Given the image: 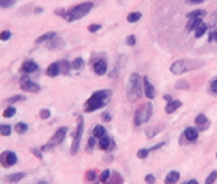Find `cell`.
Here are the masks:
<instances>
[{
  "label": "cell",
  "mask_w": 217,
  "mask_h": 184,
  "mask_svg": "<svg viewBox=\"0 0 217 184\" xmlns=\"http://www.w3.org/2000/svg\"><path fill=\"white\" fill-rule=\"evenodd\" d=\"M53 38H56V33L54 32H47V33H44V35H41L38 39H36V44H42V42H45V41H51Z\"/></svg>",
  "instance_id": "21"
},
{
  "label": "cell",
  "mask_w": 217,
  "mask_h": 184,
  "mask_svg": "<svg viewBox=\"0 0 217 184\" xmlns=\"http://www.w3.org/2000/svg\"><path fill=\"white\" fill-rule=\"evenodd\" d=\"M187 184H198V181H196V180H190V181H187Z\"/></svg>",
  "instance_id": "54"
},
{
  "label": "cell",
  "mask_w": 217,
  "mask_h": 184,
  "mask_svg": "<svg viewBox=\"0 0 217 184\" xmlns=\"http://www.w3.org/2000/svg\"><path fill=\"white\" fill-rule=\"evenodd\" d=\"M186 2H187L188 5H198V3H202V2H205V0H186Z\"/></svg>",
  "instance_id": "51"
},
{
  "label": "cell",
  "mask_w": 217,
  "mask_h": 184,
  "mask_svg": "<svg viewBox=\"0 0 217 184\" xmlns=\"http://www.w3.org/2000/svg\"><path fill=\"white\" fill-rule=\"evenodd\" d=\"M217 180V170H213L211 174H210L208 177H207V180H205V184H213L214 181Z\"/></svg>",
  "instance_id": "34"
},
{
  "label": "cell",
  "mask_w": 217,
  "mask_h": 184,
  "mask_svg": "<svg viewBox=\"0 0 217 184\" xmlns=\"http://www.w3.org/2000/svg\"><path fill=\"white\" fill-rule=\"evenodd\" d=\"M118 2H119V3H121V2H122V0H118Z\"/></svg>",
  "instance_id": "56"
},
{
  "label": "cell",
  "mask_w": 217,
  "mask_h": 184,
  "mask_svg": "<svg viewBox=\"0 0 217 184\" xmlns=\"http://www.w3.org/2000/svg\"><path fill=\"white\" fill-rule=\"evenodd\" d=\"M61 44H63V42L59 38H53L51 39V42H48V48H56L57 45H61Z\"/></svg>",
  "instance_id": "38"
},
{
  "label": "cell",
  "mask_w": 217,
  "mask_h": 184,
  "mask_svg": "<svg viewBox=\"0 0 217 184\" xmlns=\"http://www.w3.org/2000/svg\"><path fill=\"white\" fill-rule=\"evenodd\" d=\"M207 30H208V26H207L205 23H202V24L199 26V27L195 30V36H196V38H201V36H202L203 33H205Z\"/></svg>",
  "instance_id": "28"
},
{
  "label": "cell",
  "mask_w": 217,
  "mask_h": 184,
  "mask_svg": "<svg viewBox=\"0 0 217 184\" xmlns=\"http://www.w3.org/2000/svg\"><path fill=\"white\" fill-rule=\"evenodd\" d=\"M39 70V67H38V63L36 62H33V61H26L23 65H21V68H20V71H21L23 74H30V73H36V71Z\"/></svg>",
  "instance_id": "13"
},
{
  "label": "cell",
  "mask_w": 217,
  "mask_h": 184,
  "mask_svg": "<svg viewBox=\"0 0 217 184\" xmlns=\"http://www.w3.org/2000/svg\"><path fill=\"white\" fill-rule=\"evenodd\" d=\"M149 153H151V149H146V148L139 149V151H137V157H139V159H146Z\"/></svg>",
  "instance_id": "36"
},
{
  "label": "cell",
  "mask_w": 217,
  "mask_h": 184,
  "mask_svg": "<svg viewBox=\"0 0 217 184\" xmlns=\"http://www.w3.org/2000/svg\"><path fill=\"white\" fill-rule=\"evenodd\" d=\"M14 130L17 131L18 134H24L26 131L29 130V127H27V124H24V122H18V124H15V127H14Z\"/></svg>",
  "instance_id": "27"
},
{
  "label": "cell",
  "mask_w": 217,
  "mask_h": 184,
  "mask_svg": "<svg viewBox=\"0 0 217 184\" xmlns=\"http://www.w3.org/2000/svg\"><path fill=\"white\" fill-rule=\"evenodd\" d=\"M195 124H196V128H198L199 131H205V130L210 127V121H208V118H207L205 115H202V113L196 116Z\"/></svg>",
  "instance_id": "14"
},
{
  "label": "cell",
  "mask_w": 217,
  "mask_h": 184,
  "mask_svg": "<svg viewBox=\"0 0 217 184\" xmlns=\"http://www.w3.org/2000/svg\"><path fill=\"white\" fill-rule=\"evenodd\" d=\"M112 98V91L110 89H101V91H97L94 92L89 100L86 101V104H84V112H95L98 109L104 107L106 104L109 103V100Z\"/></svg>",
  "instance_id": "1"
},
{
  "label": "cell",
  "mask_w": 217,
  "mask_h": 184,
  "mask_svg": "<svg viewBox=\"0 0 217 184\" xmlns=\"http://www.w3.org/2000/svg\"><path fill=\"white\" fill-rule=\"evenodd\" d=\"M82 134H83V118L78 116L77 118V128H76L74 136H72V145H71V154L72 155L77 154V151H78L80 140H82Z\"/></svg>",
  "instance_id": "7"
},
{
  "label": "cell",
  "mask_w": 217,
  "mask_h": 184,
  "mask_svg": "<svg viewBox=\"0 0 217 184\" xmlns=\"http://www.w3.org/2000/svg\"><path fill=\"white\" fill-rule=\"evenodd\" d=\"M203 61H193V59H180V61L173 62L170 65V73L175 76H180L182 73H187V71L192 70H198L201 67H203Z\"/></svg>",
  "instance_id": "2"
},
{
  "label": "cell",
  "mask_w": 217,
  "mask_h": 184,
  "mask_svg": "<svg viewBox=\"0 0 217 184\" xmlns=\"http://www.w3.org/2000/svg\"><path fill=\"white\" fill-rule=\"evenodd\" d=\"M95 140H97V137L95 136H92L90 139L88 140V153H92V149H94V147H95Z\"/></svg>",
  "instance_id": "40"
},
{
  "label": "cell",
  "mask_w": 217,
  "mask_h": 184,
  "mask_svg": "<svg viewBox=\"0 0 217 184\" xmlns=\"http://www.w3.org/2000/svg\"><path fill=\"white\" fill-rule=\"evenodd\" d=\"M71 67H72V70H82L84 67V61L82 57H76L74 61L71 62Z\"/></svg>",
  "instance_id": "25"
},
{
  "label": "cell",
  "mask_w": 217,
  "mask_h": 184,
  "mask_svg": "<svg viewBox=\"0 0 217 184\" xmlns=\"http://www.w3.org/2000/svg\"><path fill=\"white\" fill-rule=\"evenodd\" d=\"M67 133H68V128H67V127L57 128L56 133L51 136V139L48 140V143H45V145L41 148V151H48V149H51V148L56 147V145H61V143L63 142V139H65V136H67Z\"/></svg>",
  "instance_id": "6"
},
{
  "label": "cell",
  "mask_w": 217,
  "mask_h": 184,
  "mask_svg": "<svg viewBox=\"0 0 217 184\" xmlns=\"http://www.w3.org/2000/svg\"><path fill=\"white\" fill-rule=\"evenodd\" d=\"M182 106V103L181 101H178V100H172V101H167V104H166V107H164V112L166 113H173V112L176 110V109H180Z\"/></svg>",
  "instance_id": "16"
},
{
  "label": "cell",
  "mask_w": 217,
  "mask_h": 184,
  "mask_svg": "<svg viewBox=\"0 0 217 184\" xmlns=\"http://www.w3.org/2000/svg\"><path fill=\"white\" fill-rule=\"evenodd\" d=\"M140 17H142V14L140 12H130V14L127 15V21L128 23H136V21H139L140 20Z\"/></svg>",
  "instance_id": "26"
},
{
  "label": "cell",
  "mask_w": 217,
  "mask_h": 184,
  "mask_svg": "<svg viewBox=\"0 0 217 184\" xmlns=\"http://www.w3.org/2000/svg\"><path fill=\"white\" fill-rule=\"evenodd\" d=\"M41 12H42V8H36L35 9V14H41Z\"/></svg>",
  "instance_id": "53"
},
{
  "label": "cell",
  "mask_w": 217,
  "mask_h": 184,
  "mask_svg": "<svg viewBox=\"0 0 217 184\" xmlns=\"http://www.w3.org/2000/svg\"><path fill=\"white\" fill-rule=\"evenodd\" d=\"M142 85H143V78L137 74V73H131L130 78H128V85H127V97L130 101H136L139 100L142 95Z\"/></svg>",
  "instance_id": "3"
},
{
  "label": "cell",
  "mask_w": 217,
  "mask_h": 184,
  "mask_svg": "<svg viewBox=\"0 0 217 184\" xmlns=\"http://www.w3.org/2000/svg\"><path fill=\"white\" fill-rule=\"evenodd\" d=\"M2 2V8H9L11 5L15 3V0H0Z\"/></svg>",
  "instance_id": "45"
},
{
  "label": "cell",
  "mask_w": 217,
  "mask_h": 184,
  "mask_svg": "<svg viewBox=\"0 0 217 184\" xmlns=\"http://www.w3.org/2000/svg\"><path fill=\"white\" fill-rule=\"evenodd\" d=\"M143 92H145V95H146V98H149V100H152L155 97V88L151 85L149 78L146 76L143 77Z\"/></svg>",
  "instance_id": "12"
},
{
  "label": "cell",
  "mask_w": 217,
  "mask_h": 184,
  "mask_svg": "<svg viewBox=\"0 0 217 184\" xmlns=\"http://www.w3.org/2000/svg\"><path fill=\"white\" fill-rule=\"evenodd\" d=\"M100 29H101V24H90L89 27H88L89 32H98Z\"/></svg>",
  "instance_id": "46"
},
{
  "label": "cell",
  "mask_w": 217,
  "mask_h": 184,
  "mask_svg": "<svg viewBox=\"0 0 217 184\" xmlns=\"http://www.w3.org/2000/svg\"><path fill=\"white\" fill-rule=\"evenodd\" d=\"M92 136H95L97 139L100 140L101 137L107 136V134H106V128H104L103 125H95V127H94V130H92Z\"/></svg>",
  "instance_id": "20"
},
{
  "label": "cell",
  "mask_w": 217,
  "mask_h": 184,
  "mask_svg": "<svg viewBox=\"0 0 217 184\" xmlns=\"http://www.w3.org/2000/svg\"><path fill=\"white\" fill-rule=\"evenodd\" d=\"M110 119H112V116L109 113H104L103 115V121H110Z\"/></svg>",
  "instance_id": "52"
},
{
  "label": "cell",
  "mask_w": 217,
  "mask_h": 184,
  "mask_svg": "<svg viewBox=\"0 0 217 184\" xmlns=\"http://www.w3.org/2000/svg\"><path fill=\"white\" fill-rule=\"evenodd\" d=\"M61 74V67H59V62L50 63V67L47 68V76L48 77H56Z\"/></svg>",
  "instance_id": "18"
},
{
  "label": "cell",
  "mask_w": 217,
  "mask_h": 184,
  "mask_svg": "<svg viewBox=\"0 0 217 184\" xmlns=\"http://www.w3.org/2000/svg\"><path fill=\"white\" fill-rule=\"evenodd\" d=\"M210 91H211L214 95H217V77L210 82Z\"/></svg>",
  "instance_id": "39"
},
{
  "label": "cell",
  "mask_w": 217,
  "mask_h": 184,
  "mask_svg": "<svg viewBox=\"0 0 217 184\" xmlns=\"http://www.w3.org/2000/svg\"><path fill=\"white\" fill-rule=\"evenodd\" d=\"M203 21H202V18H190L188 20V23H187V32H195L196 29L199 27V26L202 24Z\"/></svg>",
  "instance_id": "17"
},
{
  "label": "cell",
  "mask_w": 217,
  "mask_h": 184,
  "mask_svg": "<svg viewBox=\"0 0 217 184\" xmlns=\"http://www.w3.org/2000/svg\"><path fill=\"white\" fill-rule=\"evenodd\" d=\"M145 181L149 183V184H154L155 183V177L154 175H146V177H145Z\"/></svg>",
  "instance_id": "49"
},
{
  "label": "cell",
  "mask_w": 217,
  "mask_h": 184,
  "mask_svg": "<svg viewBox=\"0 0 217 184\" xmlns=\"http://www.w3.org/2000/svg\"><path fill=\"white\" fill-rule=\"evenodd\" d=\"M54 14H56V15H59V17H65L67 11H63V9H56V11H54Z\"/></svg>",
  "instance_id": "50"
},
{
  "label": "cell",
  "mask_w": 217,
  "mask_h": 184,
  "mask_svg": "<svg viewBox=\"0 0 217 184\" xmlns=\"http://www.w3.org/2000/svg\"><path fill=\"white\" fill-rule=\"evenodd\" d=\"M161 128H163V127H154V128H151V130H148V131H146V136L151 139V137H154V136H155L157 133H158V131H160Z\"/></svg>",
  "instance_id": "37"
},
{
  "label": "cell",
  "mask_w": 217,
  "mask_h": 184,
  "mask_svg": "<svg viewBox=\"0 0 217 184\" xmlns=\"http://www.w3.org/2000/svg\"><path fill=\"white\" fill-rule=\"evenodd\" d=\"M210 41L211 42H217V30H213L210 33Z\"/></svg>",
  "instance_id": "48"
},
{
  "label": "cell",
  "mask_w": 217,
  "mask_h": 184,
  "mask_svg": "<svg viewBox=\"0 0 217 184\" xmlns=\"http://www.w3.org/2000/svg\"><path fill=\"white\" fill-rule=\"evenodd\" d=\"M106 71H107V61L104 57L98 59L94 63V73L97 76H103V74H106Z\"/></svg>",
  "instance_id": "11"
},
{
  "label": "cell",
  "mask_w": 217,
  "mask_h": 184,
  "mask_svg": "<svg viewBox=\"0 0 217 184\" xmlns=\"http://www.w3.org/2000/svg\"><path fill=\"white\" fill-rule=\"evenodd\" d=\"M95 178H97V170H88L84 174V180L86 181H95Z\"/></svg>",
  "instance_id": "31"
},
{
  "label": "cell",
  "mask_w": 217,
  "mask_h": 184,
  "mask_svg": "<svg viewBox=\"0 0 217 184\" xmlns=\"http://www.w3.org/2000/svg\"><path fill=\"white\" fill-rule=\"evenodd\" d=\"M184 139L188 140V142H195L198 140V136H199V130L195 128V127H187L186 130H184Z\"/></svg>",
  "instance_id": "15"
},
{
  "label": "cell",
  "mask_w": 217,
  "mask_h": 184,
  "mask_svg": "<svg viewBox=\"0 0 217 184\" xmlns=\"http://www.w3.org/2000/svg\"><path fill=\"white\" fill-rule=\"evenodd\" d=\"M109 180H110V170L106 169V170H103V174L100 175V183H107Z\"/></svg>",
  "instance_id": "33"
},
{
  "label": "cell",
  "mask_w": 217,
  "mask_h": 184,
  "mask_svg": "<svg viewBox=\"0 0 217 184\" xmlns=\"http://www.w3.org/2000/svg\"><path fill=\"white\" fill-rule=\"evenodd\" d=\"M26 177V174L24 172H20V174H12V175H8L5 178V181L6 183H17V181H20V180H23Z\"/></svg>",
  "instance_id": "22"
},
{
  "label": "cell",
  "mask_w": 217,
  "mask_h": 184,
  "mask_svg": "<svg viewBox=\"0 0 217 184\" xmlns=\"http://www.w3.org/2000/svg\"><path fill=\"white\" fill-rule=\"evenodd\" d=\"M30 151H32V154H33L35 157H38L39 160H42V154H41V151H39V149H36V148H32Z\"/></svg>",
  "instance_id": "47"
},
{
  "label": "cell",
  "mask_w": 217,
  "mask_h": 184,
  "mask_svg": "<svg viewBox=\"0 0 217 184\" xmlns=\"http://www.w3.org/2000/svg\"><path fill=\"white\" fill-rule=\"evenodd\" d=\"M188 82H186V80H180V82H176L175 83V88L176 89H188Z\"/></svg>",
  "instance_id": "35"
},
{
  "label": "cell",
  "mask_w": 217,
  "mask_h": 184,
  "mask_svg": "<svg viewBox=\"0 0 217 184\" xmlns=\"http://www.w3.org/2000/svg\"><path fill=\"white\" fill-rule=\"evenodd\" d=\"M59 67H61V73L62 74H69V70H72L71 63L67 61V59H63V61L59 62Z\"/></svg>",
  "instance_id": "24"
},
{
  "label": "cell",
  "mask_w": 217,
  "mask_h": 184,
  "mask_svg": "<svg viewBox=\"0 0 217 184\" xmlns=\"http://www.w3.org/2000/svg\"><path fill=\"white\" fill-rule=\"evenodd\" d=\"M109 181H110V183H124V178H122L119 174L113 172V178H110Z\"/></svg>",
  "instance_id": "42"
},
{
  "label": "cell",
  "mask_w": 217,
  "mask_h": 184,
  "mask_svg": "<svg viewBox=\"0 0 217 184\" xmlns=\"http://www.w3.org/2000/svg\"><path fill=\"white\" fill-rule=\"evenodd\" d=\"M98 147H100V149H103V151H112V149H115V142H113L112 137L104 136L98 140Z\"/></svg>",
  "instance_id": "10"
},
{
  "label": "cell",
  "mask_w": 217,
  "mask_h": 184,
  "mask_svg": "<svg viewBox=\"0 0 217 184\" xmlns=\"http://www.w3.org/2000/svg\"><path fill=\"white\" fill-rule=\"evenodd\" d=\"M0 162H2L3 168H11L17 163V154L12 153V151H3L2 157H0Z\"/></svg>",
  "instance_id": "9"
},
{
  "label": "cell",
  "mask_w": 217,
  "mask_h": 184,
  "mask_svg": "<svg viewBox=\"0 0 217 184\" xmlns=\"http://www.w3.org/2000/svg\"><path fill=\"white\" fill-rule=\"evenodd\" d=\"M92 8H94V3L92 2H84V3H80V5H76V6H72L71 9L67 11V14H65L63 18L67 20L68 23L77 21V20L83 18L84 15H88Z\"/></svg>",
  "instance_id": "4"
},
{
  "label": "cell",
  "mask_w": 217,
  "mask_h": 184,
  "mask_svg": "<svg viewBox=\"0 0 217 184\" xmlns=\"http://www.w3.org/2000/svg\"><path fill=\"white\" fill-rule=\"evenodd\" d=\"M134 44H136V36H134V35H130V36H127V45H130V47H133Z\"/></svg>",
  "instance_id": "44"
},
{
  "label": "cell",
  "mask_w": 217,
  "mask_h": 184,
  "mask_svg": "<svg viewBox=\"0 0 217 184\" xmlns=\"http://www.w3.org/2000/svg\"><path fill=\"white\" fill-rule=\"evenodd\" d=\"M164 100H167V101H172V98H170L169 95H164Z\"/></svg>",
  "instance_id": "55"
},
{
  "label": "cell",
  "mask_w": 217,
  "mask_h": 184,
  "mask_svg": "<svg viewBox=\"0 0 217 184\" xmlns=\"http://www.w3.org/2000/svg\"><path fill=\"white\" fill-rule=\"evenodd\" d=\"M50 115H51V112L48 109H42L41 112H39V118H41V119H48Z\"/></svg>",
  "instance_id": "41"
},
{
  "label": "cell",
  "mask_w": 217,
  "mask_h": 184,
  "mask_svg": "<svg viewBox=\"0 0 217 184\" xmlns=\"http://www.w3.org/2000/svg\"><path fill=\"white\" fill-rule=\"evenodd\" d=\"M15 113H17L15 107H14V106H9V107L5 109V112H3V118H12Z\"/></svg>",
  "instance_id": "29"
},
{
  "label": "cell",
  "mask_w": 217,
  "mask_h": 184,
  "mask_svg": "<svg viewBox=\"0 0 217 184\" xmlns=\"http://www.w3.org/2000/svg\"><path fill=\"white\" fill-rule=\"evenodd\" d=\"M178 180H180V172L172 170V172L167 174V177L164 178V183L166 184H175V183H178Z\"/></svg>",
  "instance_id": "19"
},
{
  "label": "cell",
  "mask_w": 217,
  "mask_h": 184,
  "mask_svg": "<svg viewBox=\"0 0 217 184\" xmlns=\"http://www.w3.org/2000/svg\"><path fill=\"white\" fill-rule=\"evenodd\" d=\"M24 100H26V97H23V95H14V97L8 98V100H6V103H8V104H14V103H17V101H24Z\"/></svg>",
  "instance_id": "30"
},
{
  "label": "cell",
  "mask_w": 217,
  "mask_h": 184,
  "mask_svg": "<svg viewBox=\"0 0 217 184\" xmlns=\"http://www.w3.org/2000/svg\"><path fill=\"white\" fill-rule=\"evenodd\" d=\"M20 88H21L24 92H39L41 88H39V85H36L35 82H32L27 76H23L20 78Z\"/></svg>",
  "instance_id": "8"
},
{
  "label": "cell",
  "mask_w": 217,
  "mask_h": 184,
  "mask_svg": "<svg viewBox=\"0 0 217 184\" xmlns=\"http://www.w3.org/2000/svg\"><path fill=\"white\" fill-rule=\"evenodd\" d=\"M9 38H11V32L9 30H3L2 33H0V39H2V41H8Z\"/></svg>",
  "instance_id": "43"
},
{
  "label": "cell",
  "mask_w": 217,
  "mask_h": 184,
  "mask_svg": "<svg viewBox=\"0 0 217 184\" xmlns=\"http://www.w3.org/2000/svg\"><path fill=\"white\" fill-rule=\"evenodd\" d=\"M152 112H154V107L151 103H145L142 106H139V109H137L136 113H134V119H133L134 125L140 127L142 124L148 122L151 119V116H152Z\"/></svg>",
  "instance_id": "5"
},
{
  "label": "cell",
  "mask_w": 217,
  "mask_h": 184,
  "mask_svg": "<svg viewBox=\"0 0 217 184\" xmlns=\"http://www.w3.org/2000/svg\"><path fill=\"white\" fill-rule=\"evenodd\" d=\"M207 15V11H203V9H195V11H192V12H188L187 14V18L190 20V18H202V17H205Z\"/></svg>",
  "instance_id": "23"
},
{
  "label": "cell",
  "mask_w": 217,
  "mask_h": 184,
  "mask_svg": "<svg viewBox=\"0 0 217 184\" xmlns=\"http://www.w3.org/2000/svg\"><path fill=\"white\" fill-rule=\"evenodd\" d=\"M11 131H12V128H11V125H8V124H3V125L0 127V133H2V136H9Z\"/></svg>",
  "instance_id": "32"
}]
</instances>
